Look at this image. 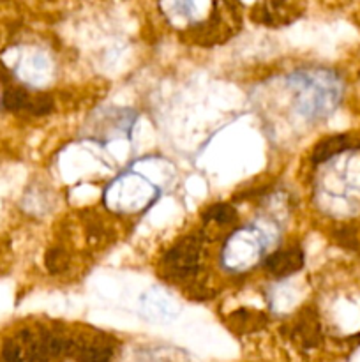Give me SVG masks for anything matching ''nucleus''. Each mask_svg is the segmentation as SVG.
<instances>
[{
	"label": "nucleus",
	"mask_w": 360,
	"mask_h": 362,
	"mask_svg": "<svg viewBox=\"0 0 360 362\" xmlns=\"http://www.w3.org/2000/svg\"><path fill=\"white\" fill-rule=\"evenodd\" d=\"M198 257H200V239L196 235L180 239L162 260L166 278L186 279L193 276L198 269Z\"/></svg>",
	"instance_id": "nucleus-1"
},
{
	"label": "nucleus",
	"mask_w": 360,
	"mask_h": 362,
	"mask_svg": "<svg viewBox=\"0 0 360 362\" xmlns=\"http://www.w3.org/2000/svg\"><path fill=\"white\" fill-rule=\"evenodd\" d=\"M289 338L304 349H314L321 341V324L313 310H304L289 325Z\"/></svg>",
	"instance_id": "nucleus-2"
},
{
	"label": "nucleus",
	"mask_w": 360,
	"mask_h": 362,
	"mask_svg": "<svg viewBox=\"0 0 360 362\" xmlns=\"http://www.w3.org/2000/svg\"><path fill=\"white\" fill-rule=\"evenodd\" d=\"M300 14L295 4L286 2H261L256 4L253 9V18L258 23L272 25V27H281L288 25Z\"/></svg>",
	"instance_id": "nucleus-3"
},
{
	"label": "nucleus",
	"mask_w": 360,
	"mask_h": 362,
	"mask_svg": "<svg viewBox=\"0 0 360 362\" xmlns=\"http://www.w3.org/2000/svg\"><path fill=\"white\" fill-rule=\"evenodd\" d=\"M302 265H304L302 251L296 250V247H289V250L275 251V253H272L270 257H267L263 267L268 274L275 276V278H286V276L300 271Z\"/></svg>",
	"instance_id": "nucleus-4"
},
{
	"label": "nucleus",
	"mask_w": 360,
	"mask_h": 362,
	"mask_svg": "<svg viewBox=\"0 0 360 362\" xmlns=\"http://www.w3.org/2000/svg\"><path fill=\"white\" fill-rule=\"evenodd\" d=\"M228 325L233 332H239V334H247V332L260 331L267 325L268 318L263 311L258 310H239L233 311L228 317Z\"/></svg>",
	"instance_id": "nucleus-5"
},
{
	"label": "nucleus",
	"mask_w": 360,
	"mask_h": 362,
	"mask_svg": "<svg viewBox=\"0 0 360 362\" xmlns=\"http://www.w3.org/2000/svg\"><path fill=\"white\" fill-rule=\"evenodd\" d=\"M348 147H352V141L346 134H337V136L325 138V140L318 141L316 147L313 148V154H311V161L313 163H325L330 158L337 156L339 152L346 151Z\"/></svg>",
	"instance_id": "nucleus-6"
},
{
	"label": "nucleus",
	"mask_w": 360,
	"mask_h": 362,
	"mask_svg": "<svg viewBox=\"0 0 360 362\" xmlns=\"http://www.w3.org/2000/svg\"><path fill=\"white\" fill-rule=\"evenodd\" d=\"M69 356L78 357L80 362H109L112 357V349L106 345H76L71 341V354Z\"/></svg>",
	"instance_id": "nucleus-7"
},
{
	"label": "nucleus",
	"mask_w": 360,
	"mask_h": 362,
	"mask_svg": "<svg viewBox=\"0 0 360 362\" xmlns=\"http://www.w3.org/2000/svg\"><path fill=\"white\" fill-rule=\"evenodd\" d=\"M0 103H2L4 110H7V112H21V110L28 108L30 98H28L23 88H7L2 94Z\"/></svg>",
	"instance_id": "nucleus-8"
},
{
	"label": "nucleus",
	"mask_w": 360,
	"mask_h": 362,
	"mask_svg": "<svg viewBox=\"0 0 360 362\" xmlns=\"http://www.w3.org/2000/svg\"><path fill=\"white\" fill-rule=\"evenodd\" d=\"M205 221H214L217 225H229L236 219V212L228 204H214L203 212Z\"/></svg>",
	"instance_id": "nucleus-9"
},
{
	"label": "nucleus",
	"mask_w": 360,
	"mask_h": 362,
	"mask_svg": "<svg viewBox=\"0 0 360 362\" xmlns=\"http://www.w3.org/2000/svg\"><path fill=\"white\" fill-rule=\"evenodd\" d=\"M46 269H48L52 274H59V272L66 271L67 265H69V255L62 247H52V250L46 253Z\"/></svg>",
	"instance_id": "nucleus-10"
},
{
	"label": "nucleus",
	"mask_w": 360,
	"mask_h": 362,
	"mask_svg": "<svg viewBox=\"0 0 360 362\" xmlns=\"http://www.w3.org/2000/svg\"><path fill=\"white\" fill-rule=\"evenodd\" d=\"M52 110H53L52 98H48V95H37V98H34V99L30 98L27 112H30L32 115L39 117V115H48Z\"/></svg>",
	"instance_id": "nucleus-11"
},
{
	"label": "nucleus",
	"mask_w": 360,
	"mask_h": 362,
	"mask_svg": "<svg viewBox=\"0 0 360 362\" xmlns=\"http://www.w3.org/2000/svg\"><path fill=\"white\" fill-rule=\"evenodd\" d=\"M2 357L6 362H25L23 350H21L20 341H16V339H7V341L4 343Z\"/></svg>",
	"instance_id": "nucleus-12"
},
{
	"label": "nucleus",
	"mask_w": 360,
	"mask_h": 362,
	"mask_svg": "<svg viewBox=\"0 0 360 362\" xmlns=\"http://www.w3.org/2000/svg\"><path fill=\"white\" fill-rule=\"evenodd\" d=\"M337 239H339V243L344 244V246H348V247H355L356 246V237H355V232H353L352 228H341V230H339Z\"/></svg>",
	"instance_id": "nucleus-13"
}]
</instances>
